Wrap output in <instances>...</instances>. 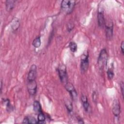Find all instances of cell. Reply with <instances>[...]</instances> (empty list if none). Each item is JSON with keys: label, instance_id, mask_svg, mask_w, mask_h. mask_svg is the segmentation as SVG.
<instances>
[{"label": "cell", "instance_id": "cell-12", "mask_svg": "<svg viewBox=\"0 0 124 124\" xmlns=\"http://www.w3.org/2000/svg\"><path fill=\"white\" fill-rule=\"evenodd\" d=\"M19 25H20V24H19V20L17 18H15V19H14L12 23L11 28L14 31H16L18 29Z\"/></svg>", "mask_w": 124, "mask_h": 124}, {"label": "cell", "instance_id": "cell-10", "mask_svg": "<svg viewBox=\"0 0 124 124\" xmlns=\"http://www.w3.org/2000/svg\"><path fill=\"white\" fill-rule=\"evenodd\" d=\"M16 2L15 0H7L5 1V6L6 11L10 12L12 10L15 6V3Z\"/></svg>", "mask_w": 124, "mask_h": 124}, {"label": "cell", "instance_id": "cell-9", "mask_svg": "<svg viewBox=\"0 0 124 124\" xmlns=\"http://www.w3.org/2000/svg\"><path fill=\"white\" fill-rule=\"evenodd\" d=\"M81 100L82 105L85 111H86L87 112H90L91 109V106L88 101V99L87 96L85 95L82 94L81 96Z\"/></svg>", "mask_w": 124, "mask_h": 124}, {"label": "cell", "instance_id": "cell-23", "mask_svg": "<svg viewBox=\"0 0 124 124\" xmlns=\"http://www.w3.org/2000/svg\"><path fill=\"white\" fill-rule=\"evenodd\" d=\"M22 123L23 124H29V117H25L22 122Z\"/></svg>", "mask_w": 124, "mask_h": 124}, {"label": "cell", "instance_id": "cell-21", "mask_svg": "<svg viewBox=\"0 0 124 124\" xmlns=\"http://www.w3.org/2000/svg\"><path fill=\"white\" fill-rule=\"evenodd\" d=\"M120 89H121V93L122 94V96L124 97V82L123 81H122L120 83Z\"/></svg>", "mask_w": 124, "mask_h": 124}, {"label": "cell", "instance_id": "cell-1", "mask_svg": "<svg viewBox=\"0 0 124 124\" xmlns=\"http://www.w3.org/2000/svg\"><path fill=\"white\" fill-rule=\"evenodd\" d=\"M108 59V55L105 48L102 49L97 59L98 66L100 70H102L107 65Z\"/></svg>", "mask_w": 124, "mask_h": 124}, {"label": "cell", "instance_id": "cell-22", "mask_svg": "<svg viewBox=\"0 0 124 124\" xmlns=\"http://www.w3.org/2000/svg\"><path fill=\"white\" fill-rule=\"evenodd\" d=\"M124 42L123 41L121 44L120 45V48L121 49V52L123 55H124Z\"/></svg>", "mask_w": 124, "mask_h": 124}, {"label": "cell", "instance_id": "cell-8", "mask_svg": "<svg viewBox=\"0 0 124 124\" xmlns=\"http://www.w3.org/2000/svg\"><path fill=\"white\" fill-rule=\"evenodd\" d=\"M112 111L115 117H119L121 113V106L118 100L115 99L112 104Z\"/></svg>", "mask_w": 124, "mask_h": 124}, {"label": "cell", "instance_id": "cell-24", "mask_svg": "<svg viewBox=\"0 0 124 124\" xmlns=\"http://www.w3.org/2000/svg\"><path fill=\"white\" fill-rule=\"evenodd\" d=\"M93 100L94 102H95L97 99V97H96L97 95H96L95 92H93Z\"/></svg>", "mask_w": 124, "mask_h": 124}, {"label": "cell", "instance_id": "cell-6", "mask_svg": "<svg viewBox=\"0 0 124 124\" xmlns=\"http://www.w3.org/2000/svg\"><path fill=\"white\" fill-rule=\"evenodd\" d=\"M27 90L31 95H34L37 92V85L35 79L34 80H27Z\"/></svg>", "mask_w": 124, "mask_h": 124}, {"label": "cell", "instance_id": "cell-20", "mask_svg": "<svg viewBox=\"0 0 124 124\" xmlns=\"http://www.w3.org/2000/svg\"><path fill=\"white\" fill-rule=\"evenodd\" d=\"M29 124H37L38 122L33 117H29Z\"/></svg>", "mask_w": 124, "mask_h": 124}, {"label": "cell", "instance_id": "cell-14", "mask_svg": "<svg viewBox=\"0 0 124 124\" xmlns=\"http://www.w3.org/2000/svg\"><path fill=\"white\" fill-rule=\"evenodd\" d=\"M38 122L37 124H44L45 123L46 117L43 112L39 113L38 114Z\"/></svg>", "mask_w": 124, "mask_h": 124}, {"label": "cell", "instance_id": "cell-15", "mask_svg": "<svg viewBox=\"0 0 124 124\" xmlns=\"http://www.w3.org/2000/svg\"><path fill=\"white\" fill-rule=\"evenodd\" d=\"M41 45V41L40 36H38L35 38L33 40L32 42V45L34 47L38 48Z\"/></svg>", "mask_w": 124, "mask_h": 124}, {"label": "cell", "instance_id": "cell-17", "mask_svg": "<svg viewBox=\"0 0 124 124\" xmlns=\"http://www.w3.org/2000/svg\"><path fill=\"white\" fill-rule=\"evenodd\" d=\"M69 46L71 51L73 52H75L77 50V48H78L77 45L74 42H71L69 43Z\"/></svg>", "mask_w": 124, "mask_h": 124}, {"label": "cell", "instance_id": "cell-25", "mask_svg": "<svg viewBox=\"0 0 124 124\" xmlns=\"http://www.w3.org/2000/svg\"><path fill=\"white\" fill-rule=\"evenodd\" d=\"M2 80H1L0 81V92H1V91H2Z\"/></svg>", "mask_w": 124, "mask_h": 124}, {"label": "cell", "instance_id": "cell-19", "mask_svg": "<svg viewBox=\"0 0 124 124\" xmlns=\"http://www.w3.org/2000/svg\"><path fill=\"white\" fill-rule=\"evenodd\" d=\"M74 24L73 23L70 22L67 24V30L68 32L71 31L74 29Z\"/></svg>", "mask_w": 124, "mask_h": 124}, {"label": "cell", "instance_id": "cell-11", "mask_svg": "<svg viewBox=\"0 0 124 124\" xmlns=\"http://www.w3.org/2000/svg\"><path fill=\"white\" fill-rule=\"evenodd\" d=\"M33 110L35 112L37 113L38 114L39 113L43 112L42 110V107H41V104H40V102L38 101H35L33 102Z\"/></svg>", "mask_w": 124, "mask_h": 124}, {"label": "cell", "instance_id": "cell-7", "mask_svg": "<svg viewBox=\"0 0 124 124\" xmlns=\"http://www.w3.org/2000/svg\"><path fill=\"white\" fill-rule=\"evenodd\" d=\"M65 88L69 93L73 100L76 101L78 98V93L73 85L71 83L68 82L65 84Z\"/></svg>", "mask_w": 124, "mask_h": 124}, {"label": "cell", "instance_id": "cell-16", "mask_svg": "<svg viewBox=\"0 0 124 124\" xmlns=\"http://www.w3.org/2000/svg\"><path fill=\"white\" fill-rule=\"evenodd\" d=\"M65 105L68 112L71 113L73 110V106L72 103L69 100H67L65 101Z\"/></svg>", "mask_w": 124, "mask_h": 124}, {"label": "cell", "instance_id": "cell-3", "mask_svg": "<svg viewBox=\"0 0 124 124\" xmlns=\"http://www.w3.org/2000/svg\"><path fill=\"white\" fill-rule=\"evenodd\" d=\"M113 22L111 19L105 20V27L106 31V36L108 40H111L113 37Z\"/></svg>", "mask_w": 124, "mask_h": 124}, {"label": "cell", "instance_id": "cell-5", "mask_svg": "<svg viewBox=\"0 0 124 124\" xmlns=\"http://www.w3.org/2000/svg\"><path fill=\"white\" fill-rule=\"evenodd\" d=\"M97 19L98 26L101 28L105 26V19L104 17V10L102 5H99L97 12Z\"/></svg>", "mask_w": 124, "mask_h": 124}, {"label": "cell", "instance_id": "cell-4", "mask_svg": "<svg viewBox=\"0 0 124 124\" xmlns=\"http://www.w3.org/2000/svg\"><path fill=\"white\" fill-rule=\"evenodd\" d=\"M58 75L61 81L63 83L66 84L68 82V78L66 72V68L63 64L59 65L58 68Z\"/></svg>", "mask_w": 124, "mask_h": 124}, {"label": "cell", "instance_id": "cell-2", "mask_svg": "<svg viewBox=\"0 0 124 124\" xmlns=\"http://www.w3.org/2000/svg\"><path fill=\"white\" fill-rule=\"evenodd\" d=\"M89 53L87 51H85L81 56L80 60V69L82 73L87 72L88 69L89 65Z\"/></svg>", "mask_w": 124, "mask_h": 124}, {"label": "cell", "instance_id": "cell-18", "mask_svg": "<svg viewBox=\"0 0 124 124\" xmlns=\"http://www.w3.org/2000/svg\"><path fill=\"white\" fill-rule=\"evenodd\" d=\"M107 75H108V79L109 80H111L113 78L114 74V72L112 68H109L108 69L107 71Z\"/></svg>", "mask_w": 124, "mask_h": 124}, {"label": "cell", "instance_id": "cell-13", "mask_svg": "<svg viewBox=\"0 0 124 124\" xmlns=\"http://www.w3.org/2000/svg\"><path fill=\"white\" fill-rule=\"evenodd\" d=\"M71 2H72L71 0H62L61 2V5L62 9H65L67 8L68 10L71 6Z\"/></svg>", "mask_w": 124, "mask_h": 124}]
</instances>
